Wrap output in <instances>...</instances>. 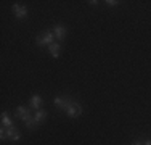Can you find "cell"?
I'll return each mask as SVG.
<instances>
[{
    "mask_svg": "<svg viewBox=\"0 0 151 145\" xmlns=\"http://www.w3.org/2000/svg\"><path fill=\"white\" fill-rule=\"evenodd\" d=\"M71 102H73V99H69V97H55V105L61 111H66L68 107L71 105Z\"/></svg>",
    "mask_w": 151,
    "mask_h": 145,
    "instance_id": "cell-3",
    "label": "cell"
},
{
    "mask_svg": "<svg viewBox=\"0 0 151 145\" xmlns=\"http://www.w3.org/2000/svg\"><path fill=\"white\" fill-rule=\"evenodd\" d=\"M132 145H143V144H142V142H138V140H135V142L132 144Z\"/></svg>",
    "mask_w": 151,
    "mask_h": 145,
    "instance_id": "cell-14",
    "label": "cell"
},
{
    "mask_svg": "<svg viewBox=\"0 0 151 145\" xmlns=\"http://www.w3.org/2000/svg\"><path fill=\"white\" fill-rule=\"evenodd\" d=\"M13 12H15V16L18 18V20H24V18L27 16V8L24 5H18V3H15V5H13Z\"/></svg>",
    "mask_w": 151,
    "mask_h": 145,
    "instance_id": "cell-5",
    "label": "cell"
},
{
    "mask_svg": "<svg viewBox=\"0 0 151 145\" xmlns=\"http://www.w3.org/2000/svg\"><path fill=\"white\" fill-rule=\"evenodd\" d=\"M105 3H106V5H109V7H116L119 2H117V0H106Z\"/></svg>",
    "mask_w": 151,
    "mask_h": 145,
    "instance_id": "cell-13",
    "label": "cell"
},
{
    "mask_svg": "<svg viewBox=\"0 0 151 145\" xmlns=\"http://www.w3.org/2000/svg\"><path fill=\"white\" fill-rule=\"evenodd\" d=\"M143 145H151V140H146V142L143 144Z\"/></svg>",
    "mask_w": 151,
    "mask_h": 145,
    "instance_id": "cell-15",
    "label": "cell"
},
{
    "mask_svg": "<svg viewBox=\"0 0 151 145\" xmlns=\"http://www.w3.org/2000/svg\"><path fill=\"white\" fill-rule=\"evenodd\" d=\"M2 126L3 128H13V121L12 119H10V116H8V113H6V111H3L2 113Z\"/></svg>",
    "mask_w": 151,
    "mask_h": 145,
    "instance_id": "cell-11",
    "label": "cell"
},
{
    "mask_svg": "<svg viewBox=\"0 0 151 145\" xmlns=\"http://www.w3.org/2000/svg\"><path fill=\"white\" fill-rule=\"evenodd\" d=\"M45 118H47V111H45V110H42V108H40V110H37V111L34 113V121L37 123V124L44 123V121H45Z\"/></svg>",
    "mask_w": 151,
    "mask_h": 145,
    "instance_id": "cell-9",
    "label": "cell"
},
{
    "mask_svg": "<svg viewBox=\"0 0 151 145\" xmlns=\"http://www.w3.org/2000/svg\"><path fill=\"white\" fill-rule=\"evenodd\" d=\"M69 118H76V116H81L82 115V107H81V103H77V102H71V105L68 107V110L64 111Z\"/></svg>",
    "mask_w": 151,
    "mask_h": 145,
    "instance_id": "cell-2",
    "label": "cell"
},
{
    "mask_svg": "<svg viewBox=\"0 0 151 145\" xmlns=\"http://www.w3.org/2000/svg\"><path fill=\"white\" fill-rule=\"evenodd\" d=\"M53 41H55V34L53 32H50V31H45V32H42L40 36H39L37 39H35V42H37V45H40V47H50L53 44Z\"/></svg>",
    "mask_w": 151,
    "mask_h": 145,
    "instance_id": "cell-1",
    "label": "cell"
},
{
    "mask_svg": "<svg viewBox=\"0 0 151 145\" xmlns=\"http://www.w3.org/2000/svg\"><path fill=\"white\" fill-rule=\"evenodd\" d=\"M16 116H18V118H21V121H23V123H26V121H29V119H31L34 115H31V111L27 110V108L18 107V108H16Z\"/></svg>",
    "mask_w": 151,
    "mask_h": 145,
    "instance_id": "cell-4",
    "label": "cell"
},
{
    "mask_svg": "<svg viewBox=\"0 0 151 145\" xmlns=\"http://www.w3.org/2000/svg\"><path fill=\"white\" fill-rule=\"evenodd\" d=\"M29 105H31L32 108H34L35 111L40 110V107H42V99H40V95H37V94H35V95H32V97H31Z\"/></svg>",
    "mask_w": 151,
    "mask_h": 145,
    "instance_id": "cell-8",
    "label": "cell"
},
{
    "mask_svg": "<svg viewBox=\"0 0 151 145\" xmlns=\"http://www.w3.org/2000/svg\"><path fill=\"white\" fill-rule=\"evenodd\" d=\"M48 50H50V53H52V57H53V58H58V57H60L61 45H60V44H56V42H53L52 45L48 47Z\"/></svg>",
    "mask_w": 151,
    "mask_h": 145,
    "instance_id": "cell-10",
    "label": "cell"
},
{
    "mask_svg": "<svg viewBox=\"0 0 151 145\" xmlns=\"http://www.w3.org/2000/svg\"><path fill=\"white\" fill-rule=\"evenodd\" d=\"M53 34H55L56 41H63V39L66 37V28H64L63 24H56V26L53 28Z\"/></svg>",
    "mask_w": 151,
    "mask_h": 145,
    "instance_id": "cell-6",
    "label": "cell"
},
{
    "mask_svg": "<svg viewBox=\"0 0 151 145\" xmlns=\"http://www.w3.org/2000/svg\"><path fill=\"white\" fill-rule=\"evenodd\" d=\"M0 139L2 140H5V139H8V136H6V129L2 126V130H0Z\"/></svg>",
    "mask_w": 151,
    "mask_h": 145,
    "instance_id": "cell-12",
    "label": "cell"
},
{
    "mask_svg": "<svg viewBox=\"0 0 151 145\" xmlns=\"http://www.w3.org/2000/svg\"><path fill=\"white\" fill-rule=\"evenodd\" d=\"M6 136H8V139H10V140H13V142H18V140L21 139L19 130H18L15 126H13V128H8V129H6Z\"/></svg>",
    "mask_w": 151,
    "mask_h": 145,
    "instance_id": "cell-7",
    "label": "cell"
}]
</instances>
